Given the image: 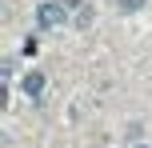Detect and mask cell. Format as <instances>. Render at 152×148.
<instances>
[{
  "mask_svg": "<svg viewBox=\"0 0 152 148\" xmlns=\"http://www.w3.org/2000/svg\"><path fill=\"white\" fill-rule=\"evenodd\" d=\"M20 88H24V96H32V100H36V96L44 92V76H40V72H28V76L20 80Z\"/></svg>",
  "mask_w": 152,
  "mask_h": 148,
  "instance_id": "7a4b0ae2",
  "label": "cell"
},
{
  "mask_svg": "<svg viewBox=\"0 0 152 148\" xmlns=\"http://www.w3.org/2000/svg\"><path fill=\"white\" fill-rule=\"evenodd\" d=\"M64 16H68V4H64V0H44V4L36 8V24H40L44 32L60 28V24H64Z\"/></svg>",
  "mask_w": 152,
  "mask_h": 148,
  "instance_id": "6da1fadb",
  "label": "cell"
},
{
  "mask_svg": "<svg viewBox=\"0 0 152 148\" xmlns=\"http://www.w3.org/2000/svg\"><path fill=\"white\" fill-rule=\"evenodd\" d=\"M116 4H120V8H124V12H136V8H140V4H144V0H116Z\"/></svg>",
  "mask_w": 152,
  "mask_h": 148,
  "instance_id": "3957f363",
  "label": "cell"
},
{
  "mask_svg": "<svg viewBox=\"0 0 152 148\" xmlns=\"http://www.w3.org/2000/svg\"><path fill=\"white\" fill-rule=\"evenodd\" d=\"M136 148H148V144H136Z\"/></svg>",
  "mask_w": 152,
  "mask_h": 148,
  "instance_id": "277c9868",
  "label": "cell"
}]
</instances>
